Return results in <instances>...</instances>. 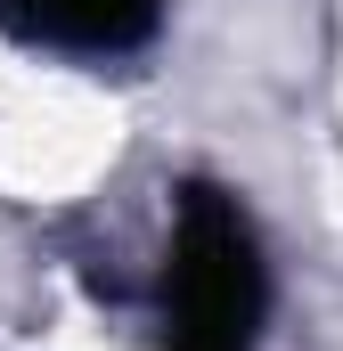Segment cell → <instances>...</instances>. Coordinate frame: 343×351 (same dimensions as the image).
I'll use <instances>...</instances> for the list:
<instances>
[{"label":"cell","mask_w":343,"mask_h":351,"mask_svg":"<svg viewBox=\"0 0 343 351\" xmlns=\"http://www.w3.org/2000/svg\"><path fill=\"white\" fill-rule=\"evenodd\" d=\"M0 25L16 41H49L74 58H115L139 49L164 25V0H0Z\"/></svg>","instance_id":"obj_2"},{"label":"cell","mask_w":343,"mask_h":351,"mask_svg":"<svg viewBox=\"0 0 343 351\" xmlns=\"http://www.w3.org/2000/svg\"><path fill=\"white\" fill-rule=\"evenodd\" d=\"M164 302H172V343L164 351H254V335H261L270 278H261L254 221L213 180H188L180 188Z\"/></svg>","instance_id":"obj_1"}]
</instances>
